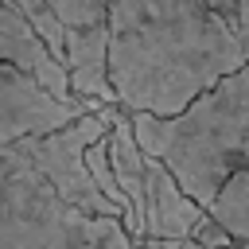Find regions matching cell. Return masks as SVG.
I'll use <instances>...</instances> for the list:
<instances>
[{"label": "cell", "mask_w": 249, "mask_h": 249, "mask_svg": "<svg viewBox=\"0 0 249 249\" xmlns=\"http://www.w3.org/2000/svg\"><path fill=\"white\" fill-rule=\"evenodd\" d=\"M148 249H206V245H195V241H163V245H148Z\"/></svg>", "instance_id": "obj_10"}, {"label": "cell", "mask_w": 249, "mask_h": 249, "mask_svg": "<svg viewBox=\"0 0 249 249\" xmlns=\"http://www.w3.org/2000/svg\"><path fill=\"white\" fill-rule=\"evenodd\" d=\"M136 249H148V245H136Z\"/></svg>", "instance_id": "obj_11"}, {"label": "cell", "mask_w": 249, "mask_h": 249, "mask_svg": "<svg viewBox=\"0 0 249 249\" xmlns=\"http://www.w3.org/2000/svg\"><path fill=\"white\" fill-rule=\"evenodd\" d=\"M113 109L117 105H101L97 113H86V117H78L74 124L58 128V132L23 136V148H27L31 163L51 179V187L74 210H82L89 218H113V222H121V210L97 191V183H93V175L86 167V152L109 132Z\"/></svg>", "instance_id": "obj_6"}, {"label": "cell", "mask_w": 249, "mask_h": 249, "mask_svg": "<svg viewBox=\"0 0 249 249\" xmlns=\"http://www.w3.org/2000/svg\"><path fill=\"white\" fill-rule=\"evenodd\" d=\"M97 109L101 105H62L47 89H39L27 74L0 62V144L58 132V128L74 124L78 117L97 113Z\"/></svg>", "instance_id": "obj_7"}, {"label": "cell", "mask_w": 249, "mask_h": 249, "mask_svg": "<svg viewBox=\"0 0 249 249\" xmlns=\"http://www.w3.org/2000/svg\"><path fill=\"white\" fill-rule=\"evenodd\" d=\"M0 62H8L12 70L27 74L39 89H47L62 105H93V101L74 97L66 66L51 54V47L35 35V27L27 23V16L12 0H0Z\"/></svg>", "instance_id": "obj_8"}, {"label": "cell", "mask_w": 249, "mask_h": 249, "mask_svg": "<svg viewBox=\"0 0 249 249\" xmlns=\"http://www.w3.org/2000/svg\"><path fill=\"white\" fill-rule=\"evenodd\" d=\"M136 144L160 160L183 195L210 210L222 187L249 163V62L195 97L179 117H128Z\"/></svg>", "instance_id": "obj_2"}, {"label": "cell", "mask_w": 249, "mask_h": 249, "mask_svg": "<svg viewBox=\"0 0 249 249\" xmlns=\"http://www.w3.org/2000/svg\"><path fill=\"white\" fill-rule=\"evenodd\" d=\"M206 4L226 19V27L237 35V43L249 58V0H206Z\"/></svg>", "instance_id": "obj_9"}, {"label": "cell", "mask_w": 249, "mask_h": 249, "mask_svg": "<svg viewBox=\"0 0 249 249\" xmlns=\"http://www.w3.org/2000/svg\"><path fill=\"white\" fill-rule=\"evenodd\" d=\"M51 54L66 66L70 89L93 105H117L105 78V23L109 0H12Z\"/></svg>", "instance_id": "obj_5"}, {"label": "cell", "mask_w": 249, "mask_h": 249, "mask_svg": "<svg viewBox=\"0 0 249 249\" xmlns=\"http://www.w3.org/2000/svg\"><path fill=\"white\" fill-rule=\"evenodd\" d=\"M0 249H136V241L121 222L74 210L23 140H12L0 144Z\"/></svg>", "instance_id": "obj_3"}, {"label": "cell", "mask_w": 249, "mask_h": 249, "mask_svg": "<svg viewBox=\"0 0 249 249\" xmlns=\"http://www.w3.org/2000/svg\"><path fill=\"white\" fill-rule=\"evenodd\" d=\"M249 58L206 0H109L105 78L128 117H179Z\"/></svg>", "instance_id": "obj_1"}, {"label": "cell", "mask_w": 249, "mask_h": 249, "mask_svg": "<svg viewBox=\"0 0 249 249\" xmlns=\"http://www.w3.org/2000/svg\"><path fill=\"white\" fill-rule=\"evenodd\" d=\"M105 144H109V163H113L117 187L128 206V218H124L128 237L136 245L195 241L210 214L202 206H195L183 195V187L171 179V171L136 144L132 121L124 109H113Z\"/></svg>", "instance_id": "obj_4"}]
</instances>
